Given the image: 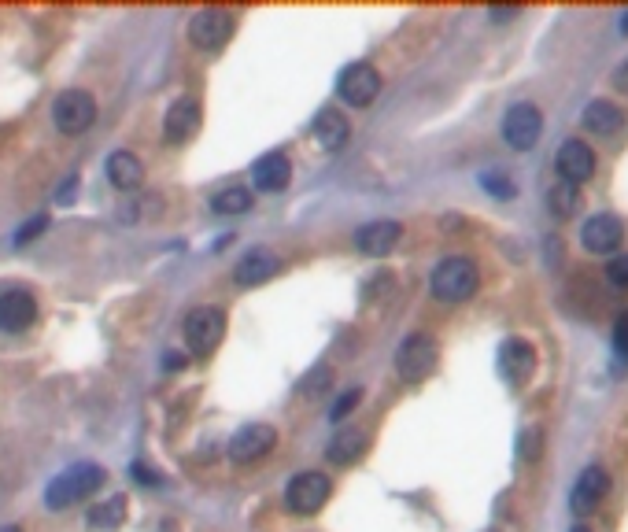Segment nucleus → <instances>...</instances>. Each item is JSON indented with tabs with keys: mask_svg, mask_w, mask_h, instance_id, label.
<instances>
[{
	"mask_svg": "<svg viewBox=\"0 0 628 532\" xmlns=\"http://www.w3.org/2000/svg\"><path fill=\"white\" fill-rule=\"evenodd\" d=\"M104 481H108L104 466H97V462H78V466L63 470L60 477L45 488V507L49 510L74 507V503H82V499L93 496L97 488H104Z\"/></svg>",
	"mask_w": 628,
	"mask_h": 532,
	"instance_id": "obj_1",
	"label": "nucleus"
},
{
	"mask_svg": "<svg viewBox=\"0 0 628 532\" xmlns=\"http://www.w3.org/2000/svg\"><path fill=\"white\" fill-rule=\"evenodd\" d=\"M481 285V274H477V263L466 259V255H451L433 270V281L429 289L440 303H466Z\"/></svg>",
	"mask_w": 628,
	"mask_h": 532,
	"instance_id": "obj_2",
	"label": "nucleus"
},
{
	"mask_svg": "<svg viewBox=\"0 0 628 532\" xmlns=\"http://www.w3.org/2000/svg\"><path fill=\"white\" fill-rule=\"evenodd\" d=\"M182 333L193 355H211V351L222 344V337H226V311H222V307H211V303L193 307L182 322Z\"/></svg>",
	"mask_w": 628,
	"mask_h": 532,
	"instance_id": "obj_3",
	"label": "nucleus"
},
{
	"mask_svg": "<svg viewBox=\"0 0 628 532\" xmlns=\"http://www.w3.org/2000/svg\"><path fill=\"white\" fill-rule=\"evenodd\" d=\"M52 122H56L60 133L78 137V133H85L97 122V100L89 97L85 89H67V93H60L56 104H52Z\"/></svg>",
	"mask_w": 628,
	"mask_h": 532,
	"instance_id": "obj_4",
	"label": "nucleus"
},
{
	"mask_svg": "<svg viewBox=\"0 0 628 532\" xmlns=\"http://www.w3.org/2000/svg\"><path fill=\"white\" fill-rule=\"evenodd\" d=\"M329 496H333V481L318 470L296 473L285 488V503H289L292 514H318L329 503Z\"/></svg>",
	"mask_w": 628,
	"mask_h": 532,
	"instance_id": "obj_5",
	"label": "nucleus"
},
{
	"mask_svg": "<svg viewBox=\"0 0 628 532\" xmlns=\"http://www.w3.org/2000/svg\"><path fill=\"white\" fill-rule=\"evenodd\" d=\"M436 340L429 333H411V337L399 344L396 351V370L403 381H425L436 370Z\"/></svg>",
	"mask_w": 628,
	"mask_h": 532,
	"instance_id": "obj_6",
	"label": "nucleus"
},
{
	"mask_svg": "<svg viewBox=\"0 0 628 532\" xmlns=\"http://www.w3.org/2000/svg\"><path fill=\"white\" fill-rule=\"evenodd\" d=\"M233 30H237V19H233L226 8H204V12H196L193 23H189V41H193L196 49L215 52L230 41Z\"/></svg>",
	"mask_w": 628,
	"mask_h": 532,
	"instance_id": "obj_7",
	"label": "nucleus"
},
{
	"mask_svg": "<svg viewBox=\"0 0 628 532\" xmlns=\"http://www.w3.org/2000/svg\"><path fill=\"white\" fill-rule=\"evenodd\" d=\"M377 93H381V74L370 67V63H351L337 74V97L351 108H366L374 104Z\"/></svg>",
	"mask_w": 628,
	"mask_h": 532,
	"instance_id": "obj_8",
	"label": "nucleus"
},
{
	"mask_svg": "<svg viewBox=\"0 0 628 532\" xmlns=\"http://www.w3.org/2000/svg\"><path fill=\"white\" fill-rule=\"evenodd\" d=\"M540 130H544V115L536 104H514L507 111V119H503V137H507L510 148H518V152H529L536 141H540Z\"/></svg>",
	"mask_w": 628,
	"mask_h": 532,
	"instance_id": "obj_9",
	"label": "nucleus"
},
{
	"mask_svg": "<svg viewBox=\"0 0 628 532\" xmlns=\"http://www.w3.org/2000/svg\"><path fill=\"white\" fill-rule=\"evenodd\" d=\"M274 444H278V429H274V425H266V422H252V425H244L241 433H233L230 459L241 462V466H248V462H259L263 455H270Z\"/></svg>",
	"mask_w": 628,
	"mask_h": 532,
	"instance_id": "obj_10",
	"label": "nucleus"
},
{
	"mask_svg": "<svg viewBox=\"0 0 628 532\" xmlns=\"http://www.w3.org/2000/svg\"><path fill=\"white\" fill-rule=\"evenodd\" d=\"M580 241L584 248L595 255H610L614 248H621L625 241V226H621V218L614 215H592L584 222V230H580Z\"/></svg>",
	"mask_w": 628,
	"mask_h": 532,
	"instance_id": "obj_11",
	"label": "nucleus"
},
{
	"mask_svg": "<svg viewBox=\"0 0 628 532\" xmlns=\"http://www.w3.org/2000/svg\"><path fill=\"white\" fill-rule=\"evenodd\" d=\"M536 370V351H532L529 340L510 337L503 348H499V374L507 377L510 385H525Z\"/></svg>",
	"mask_w": 628,
	"mask_h": 532,
	"instance_id": "obj_12",
	"label": "nucleus"
},
{
	"mask_svg": "<svg viewBox=\"0 0 628 532\" xmlns=\"http://www.w3.org/2000/svg\"><path fill=\"white\" fill-rule=\"evenodd\" d=\"M555 167L566 185H584L595 174V152L584 141H566V145L558 148Z\"/></svg>",
	"mask_w": 628,
	"mask_h": 532,
	"instance_id": "obj_13",
	"label": "nucleus"
},
{
	"mask_svg": "<svg viewBox=\"0 0 628 532\" xmlns=\"http://www.w3.org/2000/svg\"><path fill=\"white\" fill-rule=\"evenodd\" d=\"M606 492H610V473H606L603 466H588V470L577 477V484H573L569 507L577 510V514H592L606 499Z\"/></svg>",
	"mask_w": 628,
	"mask_h": 532,
	"instance_id": "obj_14",
	"label": "nucleus"
},
{
	"mask_svg": "<svg viewBox=\"0 0 628 532\" xmlns=\"http://www.w3.org/2000/svg\"><path fill=\"white\" fill-rule=\"evenodd\" d=\"M37 318V300L30 292L12 289V292H0V329L4 333H23V329L34 326Z\"/></svg>",
	"mask_w": 628,
	"mask_h": 532,
	"instance_id": "obj_15",
	"label": "nucleus"
},
{
	"mask_svg": "<svg viewBox=\"0 0 628 532\" xmlns=\"http://www.w3.org/2000/svg\"><path fill=\"white\" fill-rule=\"evenodd\" d=\"M399 237H403V226L392 222V218H381V222H366V226H359V233H355V248H359L363 255L381 259V255H388L392 248H396Z\"/></svg>",
	"mask_w": 628,
	"mask_h": 532,
	"instance_id": "obj_16",
	"label": "nucleus"
},
{
	"mask_svg": "<svg viewBox=\"0 0 628 532\" xmlns=\"http://www.w3.org/2000/svg\"><path fill=\"white\" fill-rule=\"evenodd\" d=\"M200 104L196 100H178L174 108L167 111V122H163V137H167V145H185V141H193L196 130H200Z\"/></svg>",
	"mask_w": 628,
	"mask_h": 532,
	"instance_id": "obj_17",
	"label": "nucleus"
},
{
	"mask_svg": "<svg viewBox=\"0 0 628 532\" xmlns=\"http://www.w3.org/2000/svg\"><path fill=\"white\" fill-rule=\"evenodd\" d=\"M252 178H255V189H263V193H281L285 185L292 182V163L285 152H266L252 163Z\"/></svg>",
	"mask_w": 628,
	"mask_h": 532,
	"instance_id": "obj_18",
	"label": "nucleus"
},
{
	"mask_svg": "<svg viewBox=\"0 0 628 532\" xmlns=\"http://www.w3.org/2000/svg\"><path fill=\"white\" fill-rule=\"evenodd\" d=\"M278 274V255L266 252V248H252V252L241 255V263L233 270L237 285H263L266 278Z\"/></svg>",
	"mask_w": 628,
	"mask_h": 532,
	"instance_id": "obj_19",
	"label": "nucleus"
},
{
	"mask_svg": "<svg viewBox=\"0 0 628 532\" xmlns=\"http://www.w3.org/2000/svg\"><path fill=\"white\" fill-rule=\"evenodd\" d=\"M314 141L322 148H329V152H337V148H344L348 145V137H351V126H348V119L340 115L337 108H326L318 119H314Z\"/></svg>",
	"mask_w": 628,
	"mask_h": 532,
	"instance_id": "obj_20",
	"label": "nucleus"
},
{
	"mask_svg": "<svg viewBox=\"0 0 628 532\" xmlns=\"http://www.w3.org/2000/svg\"><path fill=\"white\" fill-rule=\"evenodd\" d=\"M108 178L115 189L133 193V189H141V182H145V163L133 156V152H115V156H108Z\"/></svg>",
	"mask_w": 628,
	"mask_h": 532,
	"instance_id": "obj_21",
	"label": "nucleus"
},
{
	"mask_svg": "<svg viewBox=\"0 0 628 532\" xmlns=\"http://www.w3.org/2000/svg\"><path fill=\"white\" fill-rule=\"evenodd\" d=\"M366 433H359V429H340L333 440H329V448H326V459L329 462H337V466H351V462L359 459L366 451Z\"/></svg>",
	"mask_w": 628,
	"mask_h": 532,
	"instance_id": "obj_22",
	"label": "nucleus"
},
{
	"mask_svg": "<svg viewBox=\"0 0 628 532\" xmlns=\"http://www.w3.org/2000/svg\"><path fill=\"white\" fill-rule=\"evenodd\" d=\"M621 108L617 104H610V100H592L588 108H584V126L592 133H599V137H610V133L621 130Z\"/></svg>",
	"mask_w": 628,
	"mask_h": 532,
	"instance_id": "obj_23",
	"label": "nucleus"
},
{
	"mask_svg": "<svg viewBox=\"0 0 628 532\" xmlns=\"http://www.w3.org/2000/svg\"><path fill=\"white\" fill-rule=\"evenodd\" d=\"M126 521V496H108L104 503L89 510V529L97 532H115Z\"/></svg>",
	"mask_w": 628,
	"mask_h": 532,
	"instance_id": "obj_24",
	"label": "nucleus"
},
{
	"mask_svg": "<svg viewBox=\"0 0 628 532\" xmlns=\"http://www.w3.org/2000/svg\"><path fill=\"white\" fill-rule=\"evenodd\" d=\"M577 207H580V189L577 185H566V182H558L551 193H547V211L555 218H573L577 215Z\"/></svg>",
	"mask_w": 628,
	"mask_h": 532,
	"instance_id": "obj_25",
	"label": "nucleus"
},
{
	"mask_svg": "<svg viewBox=\"0 0 628 532\" xmlns=\"http://www.w3.org/2000/svg\"><path fill=\"white\" fill-rule=\"evenodd\" d=\"M218 215H244V211H252V193L244 189V185H226L222 193L211 200Z\"/></svg>",
	"mask_w": 628,
	"mask_h": 532,
	"instance_id": "obj_26",
	"label": "nucleus"
},
{
	"mask_svg": "<svg viewBox=\"0 0 628 532\" xmlns=\"http://www.w3.org/2000/svg\"><path fill=\"white\" fill-rule=\"evenodd\" d=\"M359 399H363V392H359V388L344 392V396H340L337 403L329 407V418H333V422H344V418H348V414L355 411V407H359Z\"/></svg>",
	"mask_w": 628,
	"mask_h": 532,
	"instance_id": "obj_27",
	"label": "nucleus"
},
{
	"mask_svg": "<svg viewBox=\"0 0 628 532\" xmlns=\"http://www.w3.org/2000/svg\"><path fill=\"white\" fill-rule=\"evenodd\" d=\"M481 185H484V193L499 196V200H510V196H514V182H510L507 174H484Z\"/></svg>",
	"mask_w": 628,
	"mask_h": 532,
	"instance_id": "obj_28",
	"label": "nucleus"
},
{
	"mask_svg": "<svg viewBox=\"0 0 628 532\" xmlns=\"http://www.w3.org/2000/svg\"><path fill=\"white\" fill-rule=\"evenodd\" d=\"M326 381H333V370H329V366H314L311 374L303 377V392H307V396H314V392H322V388H326Z\"/></svg>",
	"mask_w": 628,
	"mask_h": 532,
	"instance_id": "obj_29",
	"label": "nucleus"
},
{
	"mask_svg": "<svg viewBox=\"0 0 628 532\" xmlns=\"http://www.w3.org/2000/svg\"><path fill=\"white\" fill-rule=\"evenodd\" d=\"M49 226V215H37V218H30L26 226H19V233H15V248H23V244H30L37 237V233L45 230Z\"/></svg>",
	"mask_w": 628,
	"mask_h": 532,
	"instance_id": "obj_30",
	"label": "nucleus"
},
{
	"mask_svg": "<svg viewBox=\"0 0 628 532\" xmlns=\"http://www.w3.org/2000/svg\"><path fill=\"white\" fill-rule=\"evenodd\" d=\"M540 448H544V433L540 429H529V433L521 436V455L525 459H540Z\"/></svg>",
	"mask_w": 628,
	"mask_h": 532,
	"instance_id": "obj_31",
	"label": "nucleus"
},
{
	"mask_svg": "<svg viewBox=\"0 0 628 532\" xmlns=\"http://www.w3.org/2000/svg\"><path fill=\"white\" fill-rule=\"evenodd\" d=\"M606 274H610V281H614V285L628 289V255H617V259H610Z\"/></svg>",
	"mask_w": 628,
	"mask_h": 532,
	"instance_id": "obj_32",
	"label": "nucleus"
},
{
	"mask_svg": "<svg viewBox=\"0 0 628 532\" xmlns=\"http://www.w3.org/2000/svg\"><path fill=\"white\" fill-rule=\"evenodd\" d=\"M614 348L621 359H628V315L617 318V326H614Z\"/></svg>",
	"mask_w": 628,
	"mask_h": 532,
	"instance_id": "obj_33",
	"label": "nucleus"
},
{
	"mask_svg": "<svg viewBox=\"0 0 628 532\" xmlns=\"http://www.w3.org/2000/svg\"><path fill=\"white\" fill-rule=\"evenodd\" d=\"M514 15H518V8H492V12H488V19H496V23H510Z\"/></svg>",
	"mask_w": 628,
	"mask_h": 532,
	"instance_id": "obj_34",
	"label": "nucleus"
},
{
	"mask_svg": "<svg viewBox=\"0 0 628 532\" xmlns=\"http://www.w3.org/2000/svg\"><path fill=\"white\" fill-rule=\"evenodd\" d=\"M614 85L621 89V93H628V63H621V67L614 71Z\"/></svg>",
	"mask_w": 628,
	"mask_h": 532,
	"instance_id": "obj_35",
	"label": "nucleus"
},
{
	"mask_svg": "<svg viewBox=\"0 0 628 532\" xmlns=\"http://www.w3.org/2000/svg\"><path fill=\"white\" fill-rule=\"evenodd\" d=\"M178 366H185V359H178V351H170V355H167V370H178Z\"/></svg>",
	"mask_w": 628,
	"mask_h": 532,
	"instance_id": "obj_36",
	"label": "nucleus"
},
{
	"mask_svg": "<svg viewBox=\"0 0 628 532\" xmlns=\"http://www.w3.org/2000/svg\"><path fill=\"white\" fill-rule=\"evenodd\" d=\"M621 34H625V37H628V12H625V15H621Z\"/></svg>",
	"mask_w": 628,
	"mask_h": 532,
	"instance_id": "obj_37",
	"label": "nucleus"
},
{
	"mask_svg": "<svg viewBox=\"0 0 628 532\" xmlns=\"http://www.w3.org/2000/svg\"><path fill=\"white\" fill-rule=\"evenodd\" d=\"M0 532H23V529H15V525H4V529H0Z\"/></svg>",
	"mask_w": 628,
	"mask_h": 532,
	"instance_id": "obj_38",
	"label": "nucleus"
},
{
	"mask_svg": "<svg viewBox=\"0 0 628 532\" xmlns=\"http://www.w3.org/2000/svg\"><path fill=\"white\" fill-rule=\"evenodd\" d=\"M573 532H592V529H584V525H577V529H573Z\"/></svg>",
	"mask_w": 628,
	"mask_h": 532,
	"instance_id": "obj_39",
	"label": "nucleus"
}]
</instances>
